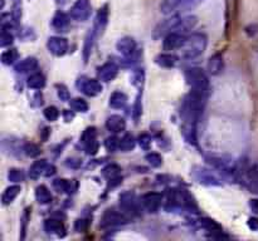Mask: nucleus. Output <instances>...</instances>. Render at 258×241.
<instances>
[{
	"instance_id": "f257e3e1",
	"label": "nucleus",
	"mask_w": 258,
	"mask_h": 241,
	"mask_svg": "<svg viewBox=\"0 0 258 241\" xmlns=\"http://www.w3.org/2000/svg\"><path fill=\"white\" fill-rule=\"evenodd\" d=\"M198 24V18L194 16H178L159 24L155 29V37H165L169 33H182L193 31Z\"/></svg>"
},
{
	"instance_id": "f03ea898",
	"label": "nucleus",
	"mask_w": 258,
	"mask_h": 241,
	"mask_svg": "<svg viewBox=\"0 0 258 241\" xmlns=\"http://www.w3.org/2000/svg\"><path fill=\"white\" fill-rule=\"evenodd\" d=\"M207 44L208 39L204 34L194 33L185 38V42L182 48H180V51H182L184 58L194 59L204 53Z\"/></svg>"
},
{
	"instance_id": "7ed1b4c3",
	"label": "nucleus",
	"mask_w": 258,
	"mask_h": 241,
	"mask_svg": "<svg viewBox=\"0 0 258 241\" xmlns=\"http://www.w3.org/2000/svg\"><path fill=\"white\" fill-rule=\"evenodd\" d=\"M207 161L209 165H212V167H214L215 170H218L224 176H233V177H237L239 166L235 162L234 158H232L230 156H208Z\"/></svg>"
},
{
	"instance_id": "20e7f679",
	"label": "nucleus",
	"mask_w": 258,
	"mask_h": 241,
	"mask_svg": "<svg viewBox=\"0 0 258 241\" xmlns=\"http://www.w3.org/2000/svg\"><path fill=\"white\" fill-rule=\"evenodd\" d=\"M192 177L194 178L197 182L202 183L205 186H222L223 181L222 177L218 175L215 171L210 170V168L204 167V166H194L190 172Z\"/></svg>"
},
{
	"instance_id": "39448f33",
	"label": "nucleus",
	"mask_w": 258,
	"mask_h": 241,
	"mask_svg": "<svg viewBox=\"0 0 258 241\" xmlns=\"http://www.w3.org/2000/svg\"><path fill=\"white\" fill-rule=\"evenodd\" d=\"M184 76L190 89L209 92V81H208L207 74H205V72L202 68L193 67V68L187 69Z\"/></svg>"
},
{
	"instance_id": "423d86ee",
	"label": "nucleus",
	"mask_w": 258,
	"mask_h": 241,
	"mask_svg": "<svg viewBox=\"0 0 258 241\" xmlns=\"http://www.w3.org/2000/svg\"><path fill=\"white\" fill-rule=\"evenodd\" d=\"M118 203H120L121 210L131 216L139 215L140 211L143 210L140 200H138L135 193L131 192V191H126V192L121 193L120 198H118Z\"/></svg>"
},
{
	"instance_id": "0eeeda50",
	"label": "nucleus",
	"mask_w": 258,
	"mask_h": 241,
	"mask_svg": "<svg viewBox=\"0 0 258 241\" xmlns=\"http://www.w3.org/2000/svg\"><path fill=\"white\" fill-rule=\"evenodd\" d=\"M128 222L127 213L122 210L117 211L115 208H108L103 212L101 217V227H115V226L125 225Z\"/></svg>"
},
{
	"instance_id": "6e6552de",
	"label": "nucleus",
	"mask_w": 258,
	"mask_h": 241,
	"mask_svg": "<svg viewBox=\"0 0 258 241\" xmlns=\"http://www.w3.org/2000/svg\"><path fill=\"white\" fill-rule=\"evenodd\" d=\"M81 143L87 155H96L98 151L97 131L95 127H87L83 131L81 137Z\"/></svg>"
},
{
	"instance_id": "1a4fd4ad",
	"label": "nucleus",
	"mask_w": 258,
	"mask_h": 241,
	"mask_svg": "<svg viewBox=\"0 0 258 241\" xmlns=\"http://www.w3.org/2000/svg\"><path fill=\"white\" fill-rule=\"evenodd\" d=\"M92 7L90 0H77L69 12V17L76 22H86L91 16Z\"/></svg>"
},
{
	"instance_id": "9d476101",
	"label": "nucleus",
	"mask_w": 258,
	"mask_h": 241,
	"mask_svg": "<svg viewBox=\"0 0 258 241\" xmlns=\"http://www.w3.org/2000/svg\"><path fill=\"white\" fill-rule=\"evenodd\" d=\"M237 178H242L252 192L258 193V165H253L243 170L239 168Z\"/></svg>"
},
{
	"instance_id": "9b49d317",
	"label": "nucleus",
	"mask_w": 258,
	"mask_h": 241,
	"mask_svg": "<svg viewBox=\"0 0 258 241\" xmlns=\"http://www.w3.org/2000/svg\"><path fill=\"white\" fill-rule=\"evenodd\" d=\"M77 88L88 97H96L102 92V84L97 79H91L87 77H81L77 81Z\"/></svg>"
},
{
	"instance_id": "f8f14e48",
	"label": "nucleus",
	"mask_w": 258,
	"mask_h": 241,
	"mask_svg": "<svg viewBox=\"0 0 258 241\" xmlns=\"http://www.w3.org/2000/svg\"><path fill=\"white\" fill-rule=\"evenodd\" d=\"M116 49L123 58H135L138 44H136L135 39L131 38V37H123L116 43Z\"/></svg>"
},
{
	"instance_id": "ddd939ff",
	"label": "nucleus",
	"mask_w": 258,
	"mask_h": 241,
	"mask_svg": "<svg viewBox=\"0 0 258 241\" xmlns=\"http://www.w3.org/2000/svg\"><path fill=\"white\" fill-rule=\"evenodd\" d=\"M140 203L143 210L148 212H156L163 203V196L158 192H149L141 196Z\"/></svg>"
},
{
	"instance_id": "4468645a",
	"label": "nucleus",
	"mask_w": 258,
	"mask_h": 241,
	"mask_svg": "<svg viewBox=\"0 0 258 241\" xmlns=\"http://www.w3.org/2000/svg\"><path fill=\"white\" fill-rule=\"evenodd\" d=\"M47 48L53 56L62 57L68 52V42L62 37H51L47 42Z\"/></svg>"
},
{
	"instance_id": "2eb2a0df",
	"label": "nucleus",
	"mask_w": 258,
	"mask_h": 241,
	"mask_svg": "<svg viewBox=\"0 0 258 241\" xmlns=\"http://www.w3.org/2000/svg\"><path fill=\"white\" fill-rule=\"evenodd\" d=\"M185 38H187V37H184V34L182 33L166 34L163 43L164 51L171 52V51H178V49L180 51V48H182L183 44H184Z\"/></svg>"
},
{
	"instance_id": "dca6fc26",
	"label": "nucleus",
	"mask_w": 258,
	"mask_h": 241,
	"mask_svg": "<svg viewBox=\"0 0 258 241\" xmlns=\"http://www.w3.org/2000/svg\"><path fill=\"white\" fill-rule=\"evenodd\" d=\"M198 226L203 230L208 231L210 232V237H217L220 238L223 237V228L217 221L212 220V218H208V217H203L200 220H198Z\"/></svg>"
},
{
	"instance_id": "f3484780",
	"label": "nucleus",
	"mask_w": 258,
	"mask_h": 241,
	"mask_svg": "<svg viewBox=\"0 0 258 241\" xmlns=\"http://www.w3.org/2000/svg\"><path fill=\"white\" fill-rule=\"evenodd\" d=\"M118 73L117 64L113 62H107L98 68L97 76L101 82H111L116 78Z\"/></svg>"
},
{
	"instance_id": "a211bd4d",
	"label": "nucleus",
	"mask_w": 258,
	"mask_h": 241,
	"mask_svg": "<svg viewBox=\"0 0 258 241\" xmlns=\"http://www.w3.org/2000/svg\"><path fill=\"white\" fill-rule=\"evenodd\" d=\"M53 187L59 193H74L78 188V183L76 180H64V178H56L53 181Z\"/></svg>"
},
{
	"instance_id": "6ab92c4d",
	"label": "nucleus",
	"mask_w": 258,
	"mask_h": 241,
	"mask_svg": "<svg viewBox=\"0 0 258 241\" xmlns=\"http://www.w3.org/2000/svg\"><path fill=\"white\" fill-rule=\"evenodd\" d=\"M106 128L112 133H120L125 131L126 128V121L123 117L118 116V114H112L106 121Z\"/></svg>"
},
{
	"instance_id": "aec40b11",
	"label": "nucleus",
	"mask_w": 258,
	"mask_h": 241,
	"mask_svg": "<svg viewBox=\"0 0 258 241\" xmlns=\"http://www.w3.org/2000/svg\"><path fill=\"white\" fill-rule=\"evenodd\" d=\"M44 230H46L47 233L59 236V237L66 235V227H64L63 222L61 220H54V218L46 220L44 221Z\"/></svg>"
},
{
	"instance_id": "412c9836",
	"label": "nucleus",
	"mask_w": 258,
	"mask_h": 241,
	"mask_svg": "<svg viewBox=\"0 0 258 241\" xmlns=\"http://www.w3.org/2000/svg\"><path fill=\"white\" fill-rule=\"evenodd\" d=\"M102 175L107 178L108 182L113 183V185H118L122 181V176H121V167L117 165H108L102 170Z\"/></svg>"
},
{
	"instance_id": "4be33fe9",
	"label": "nucleus",
	"mask_w": 258,
	"mask_h": 241,
	"mask_svg": "<svg viewBox=\"0 0 258 241\" xmlns=\"http://www.w3.org/2000/svg\"><path fill=\"white\" fill-rule=\"evenodd\" d=\"M38 68V61L34 57H28V58L23 59L19 63L16 64L14 69H16L17 73H29V72H33Z\"/></svg>"
},
{
	"instance_id": "5701e85b",
	"label": "nucleus",
	"mask_w": 258,
	"mask_h": 241,
	"mask_svg": "<svg viewBox=\"0 0 258 241\" xmlns=\"http://www.w3.org/2000/svg\"><path fill=\"white\" fill-rule=\"evenodd\" d=\"M155 63L163 68H174L179 63V58L175 54L171 53H163L159 54L155 58Z\"/></svg>"
},
{
	"instance_id": "b1692460",
	"label": "nucleus",
	"mask_w": 258,
	"mask_h": 241,
	"mask_svg": "<svg viewBox=\"0 0 258 241\" xmlns=\"http://www.w3.org/2000/svg\"><path fill=\"white\" fill-rule=\"evenodd\" d=\"M48 167L49 163L47 162L46 160L36 161V162L31 166V168H29V176H31V178H34V180L41 177V176H47Z\"/></svg>"
},
{
	"instance_id": "393cba45",
	"label": "nucleus",
	"mask_w": 258,
	"mask_h": 241,
	"mask_svg": "<svg viewBox=\"0 0 258 241\" xmlns=\"http://www.w3.org/2000/svg\"><path fill=\"white\" fill-rule=\"evenodd\" d=\"M107 21H108L107 7H103V8H101L100 11H98L97 18H96V22H95V26H93V29H95L96 33H97L98 36L102 34L103 29L106 28V24H107Z\"/></svg>"
},
{
	"instance_id": "a878e982",
	"label": "nucleus",
	"mask_w": 258,
	"mask_h": 241,
	"mask_svg": "<svg viewBox=\"0 0 258 241\" xmlns=\"http://www.w3.org/2000/svg\"><path fill=\"white\" fill-rule=\"evenodd\" d=\"M21 191H22L21 186L18 185H13L7 187L6 191L3 192V195H2V202H3V205H11V203L18 197Z\"/></svg>"
},
{
	"instance_id": "bb28decb",
	"label": "nucleus",
	"mask_w": 258,
	"mask_h": 241,
	"mask_svg": "<svg viewBox=\"0 0 258 241\" xmlns=\"http://www.w3.org/2000/svg\"><path fill=\"white\" fill-rule=\"evenodd\" d=\"M69 26V18L62 12H58L56 16L52 19V27L56 29L57 32H66V29Z\"/></svg>"
},
{
	"instance_id": "cd10ccee",
	"label": "nucleus",
	"mask_w": 258,
	"mask_h": 241,
	"mask_svg": "<svg viewBox=\"0 0 258 241\" xmlns=\"http://www.w3.org/2000/svg\"><path fill=\"white\" fill-rule=\"evenodd\" d=\"M36 200L38 201L41 205H48L53 200V196H52L51 191L46 187L44 185L38 186L36 188Z\"/></svg>"
},
{
	"instance_id": "c85d7f7f",
	"label": "nucleus",
	"mask_w": 258,
	"mask_h": 241,
	"mask_svg": "<svg viewBox=\"0 0 258 241\" xmlns=\"http://www.w3.org/2000/svg\"><path fill=\"white\" fill-rule=\"evenodd\" d=\"M127 103V96L123 92L116 91L110 96V106L115 109L123 108Z\"/></svg>"
},
{
	"instance_id": "c756f323",
	"label": "nucleus",
	"mask_w": 258,
	"mask_h": 241,
	"mask_svg": "<svg viewBox=\"0 0 258 241\" xmlns=\"http://www.w3.org/2000/svg\"><path fill=\"white\" fill-rule=\"evenodd\" d=\"M184 0H164L163 4L160 6L161 13L164 14H173L175 12H179L180 6L183 4Z\"/></svg>"
},
{
	"instance_id": "7c9ffc66",
	"label": "nucleus",
	"mask_w": 258,
	"mask_h": 241,
	"mask_svg": "<svg viewBox=\"0 0 258 241\" xmlns=\"http://www.w3.org/2000/svg\"><path fill=\"white\" fill-rule=\"evenodd\" d=\"M223 68V57L220 53L214 54L213 57H210L209 62H208V71L210 74L215 76V74L219 73Z\"/></svg>"
},
{
	"instance_id": "2f4dec72",
	"label": "nucleus",
	"mask_w": 258,
	"mask_h": 241,
	"mask_svg": "<svg viewBox=\"0 0 258 241\" xmlns=\"http://www.w3.org/2000/svg\"><path fill=\"white\" fill-rule=\"evenodd\" d=\"M27 84H28L29 88L32 89H43L44 86H46V78H44L43 74L33 73L28 78Z\"/></svg>"
},
{
	"instance_id": "473e14b6",
	"label": "nucleus",
	"mask_w": 258,
	"mask_h": 241,
	"mask_svg": "<svg viewBox=\"0 0 258 241\" xmlns=\"http://www.w3.org/2000/svg\"><path fill=\"white\" fill-rule=\"evenodd\" d=\"M12 26L11 23L7 24L3 23V29H2V39H0V46L6 48V47H9L14 41V37L11 32Z\"/></svg>"
},
{
	"instance_id": "72a5a7b5",
	"label": "nucleus",
	"mask_w": 258,
	"mask_h": 241,
	"mask_svg": "<svg viewBox=\"0 0 258 241\" xmlns=\"http://www.w3.org/2000/svg\"><path fill=\"white\" fill-rule=\"evenodd\" d=\"M69 106H71L73 112H81V113H86L88 111L87 102L83 98H73L69 101Z\"/></svg>"
},
{
	"instance_id": "f704fd0d",
	"label": "nucleus",
	"mask_w": 258,
	"mask_h": 241,
	"mask_svg": "<svg viewBox=\"0 0 258 241\" xmlns=\"http://www.w3.org/2000/svg\"><path fill=\"white\" fill-rule=\"evenodd\" d=\"M136 141L131 135H125L122 138H120V151L122 152H128L135 148Z\"/></svg>"
},
{
	"instance_id": "c9c22d12",
	"label": "nucleus",
	"mask_w": 258,
	"mask_h": 241,
	"mask_svg": "<svg viewBox=\"0 0 258 241\" xmlns=\"http://www.w3.org/2000/svg\"><path fill=\"white\" fill-rule=\"evenodd\" d=\"M8 180L14 183L23 182L26 180V173L21 168H11L8 172Z\"/></svg>"
},
{
	"instance_id": "e433bc0d",
	"label": "nucleus",
	"mask_w": 258,
	"mask_h": 241,
	"mask_svg": "<svg viewBox=\"0 0 258 241\" xmlns=\"http://www.w3.org/2000/svg\"><path fill=\"white\" fill-rule=\"evenodd\" d=\"M18 57L19 54L17 52V49H9V51L3 52V54H2V62L4 64H7V66H11V64H14L18 61Z\"/></svg>"
},
{
	"instance_id": "4c0bfd02",
	"label": "nucleus",
	"mask_w": 258,
	"mask_h": 241,
	"mask_svg": "<svg viewBox=\"0 0 258 241\" xmlns=\"http://www.w3.org/2000/svg\"><path fill=\"white\" fill-rule=\"evenodd\" d=\"M43 114L44 117H46L47 121H49V122H54V121H57L59 117V111L57 107L54 106H49L47 107L46 109L43 111Z\"/></svg>"
},
{
	"instance_id": "58836bf2",
	"label": "nucleus",
	"mask_w": 258,
	"mask_h": 241,
	"mask_svg": "<svg viewBox=\"0 0 258 241\" xmlns=\"http://www.w3.org/2000/svg\"><path fill=\"white\" fill-rule=\"evenodd\" d=\"M105 147L110 152H115V151L120 150V138H117L116 136H111V137L106 138Z\"/></svg>"
},
{
	"instance_id": "ea45409f",
	"label": "nucleus",
	"mask_w": 258,
	"mask_h": 241,
	"mask_svg": "<svg viewBox=\"0 0 258 241\" xmlns=\"http://www.w3.org/2000/svg\"><path fill=\"white\" fill-rule=\"evenodd\" d=\"M203 2H204V0H184L182 6H180L179 12H189V11H192V9H194V8H197V7H199L200 4L203 3Z\"/></svg>"
},
{
	"instance_id": "a19ab883",
	"label": "nucleus",
	"mask_w": 258,
	"mask_h": 241,
	"mask_svg": "<svg viewBox=\"0 0 258 241\" xmlns=\"http://www.w3.org/2000/svg\"><path fill=\"white\" fill-rule=\"evenodd\" d=\"M146 161H148L153 167H160L161 163H163V158H161V156L155 152L148 153V155H146Z\"/></svg>"
},
{
	"instance_id": "79ce46f5",
	"label": "nucleus",
	"mask_w": 258,
	"mask_h": 241,
	"mask_svg": "<svg viewBox=\"0 0 258 241\" xmlns=\"http://www.w3.org/2000/svg\"><path fill=\"white\" fill-rule=\"evenodd\" d=\"M23 152L26 153L27 156H29V157H36V156H38L39 153H41V150H39L38 146L34 145V143H26L23 147Z\"/></svg>"
},
{
	"instance_id": "37998d69",
	"label": "nucleus",
	"mask_w": 258,
	"mask_h": 241,
	"mask_svg": "<svg viewBox=\"0 0 258 241\" xmlns=\"http://www.w3.org/2000/svg\"><path fill=\"white\" fill-rule=\"evenodd\" d=\"M144 78H145V74H144V71L143 69H136V71H134L133 73V84H135V86L138 87H141L144 83Z\"/></svg>"
},
{
	"instance_id": "c03bdc74",
	"label": "nucleus",
	"mask_w": 258,
	"mask_h": 241,
	"mask_svg": "<svg viewBox=\"0 0 258 241\" xmlns=\"http://www.w3.org/2000/svg\"><path fill=\"white\" fill-rule=\"evenodd\" d=\"M138 142H139V146H140L143 150L145 151H149L151 147V137L149 135H146V133H144V135H141L140 137L138 138Z\"/></svg>"
},
{
	"instance_id": "a18cd8bd",
	"label": "nucleus",
	"mask_w": 258,
	"mask_h": 241,
	"mask_svg": "<svg viewBox=\"0 0 258 241\" xmlns=\"http://www.w3.org/2000/svg\"><path fill=\"white\" fill-rule=\"evenodd\" d=\"M57 94H58V97L61 98V101H69V92L63 84H61V86L58 84V86H57Z\"/></svg>"
},
{
	"instance_id": "49530a36",
	"label": "nucleus",
	"mask_w": 258,
	"mask_h": 241,
	"mask_svg": "<svg viewBox=\"0 0 258 241\" xmlns=\"http://www.w3.org/2000/svg\"><path fill=\"white\" fill-rule=\"evenodd\" d=\"M87 226H88V222L86 220H77L76 225H74V228H76V231H78V232H82V231H84L86 228H87Z\"/></svg>"
},
{
	"instance_id": "de8ad7c7",
	"label": "nucleus",
	"mask_w": 258,
	"mask_h": 241,
	"mask_svg": "<svg viewBox=\"0 0 258 241\" xmlns=\"http://www.w3.org/2000/svg\"><path fill=\"white\" fill-rule=\"evenodd\" d=\"M81 165L82 162L78 158H67L66 160V166H68L71 168H78Z\"/></svg>"
},
{
	"instance_id": "09e8293b",
	"label": "nucleus",
	"mask_w": 258,
	"mask_h": 241,
	"mask_svg": "<svg viewBox=\"0 0 258 241\" xmlns=\"http://www.w3.org/2000/svg\"><path fill=\"white\" fill-rule=\"evenodd\" d=\"M249 207L253 212L258 215V198H253V200L249 201Z\"/></svg>"
},
{
	"instance_id": "8fccbe9b",
	"label": "nucleus",
	"mask_w": 258,
	"mask_h": 241,
	"mask_svg": "<svg viewBox=\"0 0 258 241\" xmlns=\"http://www.w3.org/2000/svg\"><path fill=\"white\" fill-rule=\"evenodd\" d=\"M248 226H249L252 230H258V218H249Z\"/></svg>"
},
{
	"instance_id": "3c124183",
	"label": "nucleus",
	"mask_w": 258,
	"mask_h": 241,
	"mask_svg": "<svg viewBox=\"0 0 258 241\" xmlns=\"http://www.w3.org/2000/svg\"><path fill=\"white\" fill-rule=\"evenodd\" d=\"M63 116H64V119H66L67 122H69L71 119H73V113H71V111H64Z\"/></svg>"
},
{
	"instance_id": "603ef678",
	"label": "nucleus",
	"mask_w": 258,
	"mask_h": 241,
	"mask_svg": "<svg viewBox=\"0 0 258 241\" xmlns=\"http://www.w3.org/2000/svg\"><path fill=\"white\" fill-rule=\"evenodd\" d=\"M57 2H58V4H63V3H66L67 0H57Z\"/></svg>"
}]
</instances>
